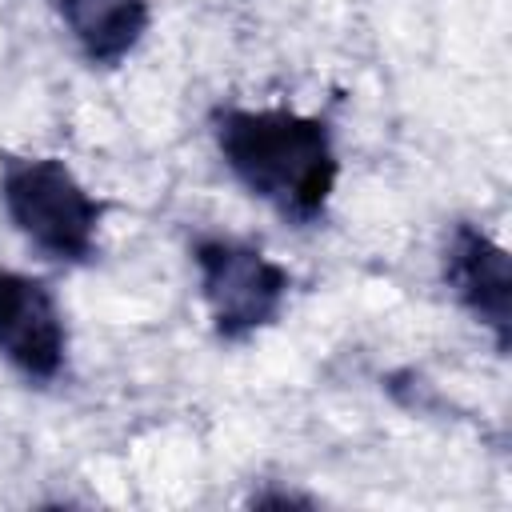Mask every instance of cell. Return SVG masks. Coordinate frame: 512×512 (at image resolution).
<instances>
[{"label":"cell","instance_id":"6da1fadb","mask_svg":"<svg viewBox=\"0 0 512 512\" xmlns=\"http://www.w3.org/2000/svg\"><path fill=\"white\" fill-rule=\"evenodd\" d=\"M212 140L236 184L276 208L292 224H316L336 192L340 160L324 116L296 108H240L212 112Z\"/></svg>","mask_w":512,"mask_h":512},{"label":"cell","instance_id":"7a4b0ae2","mask_svg":"<svg viewBox=\"0 0 512 512\" xmlns=\"http://www.w3.org/2000/svg\"><path fill=\"white\" fill-rule=\"evenodd\" d=\"M0 204L12 228L56 264H88L100 252L104 200L60 156H0Z\"/></svg>","mask_w":512,"mask_h":512},{"label":"cell","instance_id":"3957f363","mask_svg":"<svg viewBox=\"0 0 512 512\" xmlns=\"http://www.w3.org/2000/svg\"><path fill=\"white\" fill-rule=\"evenodd\" d=\"M192 264L212 332L224 344H240L280 320L292 276L264 248L236 236H200L192 240Z\"/></svg>","mask_w":512,"mask_h":512},{"label":"cell","instance_id":"277c9868","mask_svg":"<svg viewBox=\"0 0 512 512\" xmlns=\"http://www.w3.org/2000/svg\"><path fill=\"white\" fill-rule=\"evenodd\" d=\"M0 356L36 384L64 372L68 324L56 292L40 276L0 268Z\"/></svg>","mask_w":512,"mask_h":512},{"label":"cell","instance_id":"5b68a950","mask_svg":"<svg viewBox=\"0 0 512 512\" xmlns=\"http://www.w3.org/2000/svg\"><path fill=\"white\" fill-rule=\"evenodd\" d=\"M444 284L456 304L492 332L496 352L512 344V260L480 224L456 220L444 240Z\"/></svg>","mask_w":512,"mask_h":512},{"label":"cell","instance_id":"8992f818","mask_svg":"<svg viewBox=\"0 0 512 512\" xmlns=\"http://www.w3.org/2000/svg\"><path fill=\"white\" fill-rule=\"evenodd\" d=\"M48 4L92 68L124 64L140 48L152 24L148 0H48Z\"/></svg>","mask_w":512,"mask_h":512}]
</instances>
